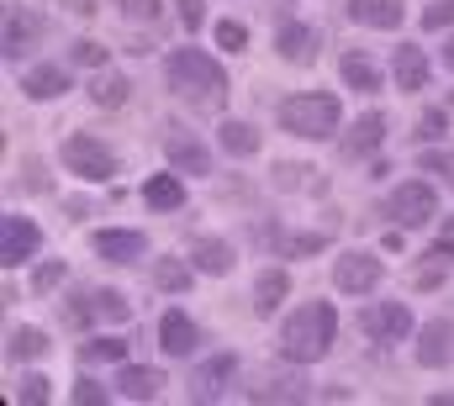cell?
Instances as JSON below:
<instances>
[{"label": "cell", "mask_w": 454, "mask_h": 406, "mask_svg": "<svg viewBox=\"0 0 454 406\" xmlns=\"http://www.w3.org/2000/svg\"><path fill=\"white\" fill-rule=\"evenodd\" d=\"M391 216H396L402 227H423V222H434V216H439V196H434V185H423V180L396 185V191H391Z\"/></svg>", "instance_id": "obj_5"}, {"label": "cell", "mask_w": 454, "mask_h": 406, "mask_svg": "<svg viewBox=\"0 0 454 406\" xmlns=\"http://www.w3.org/2000/svg\"><path fill=\"white\" fill-rule=\"evenodd\" d=\"M74 59H80L85 69H101V64H106V48H101V43H74Z\"/></svg>", "instance_id": "obj_35"}, {"label": "cell", "mask_w": 454, "mask_h": 406, "mask_svg": "<svg viewBox=\"0 0 454 406\" xmlns=\"http://www.w3.org/2000/svg\"><path fill=\"white\" fill-rule=\"evenodd\" d=\"M280 127L296 132V137H333L339 132V101L323 96V90H307V96H286L280 101Z\"/></svg>", "instance_id": "obj_3"}, {"label": "cell", "mask_w": 454, "mask_h": 406, "mask_svg": "<svg viewBox=\"0 0 454 406\" xmlns=\"http://www.w3.org/2000/svg\"><path fill=\"white\" fill-rule=\"evenodd\" d=\"M333 327H339L333 306L307 301L301 311L286 316V327H280V354H286L291 364H317V359L333 348Z\"/></svg>", "instance_id": "obj_2"}, {"label": "cell", "mask_w": 454, "mask_h": 406, "mask_svg": "<svg viewBox=\"0 0 454 406\" xmlns=\"http://www.w3.org/2000/svg\"><path fill=\"white\" fill-rule=\"evenodd\" d=\"M32 37H37V16H21V11H5V59H21Z\"/></svg>", "instance_id": "obj_22"}, {"label": "cell", "mask_w": 454, "mask_h": 406, "mask_svg": "<svg viewBox=\"0 0 454 406\" xmlns=\"http://www.w3.org/2000/svg\"><path fill=\"white\" fill-rule=\"evenodd\" d=\"M127 16H132V21H143V16L153 21V16H159V0H127Z\"/></svg>", "instance_id": "obj_38"}, {"label": "cell", "mask_w": 454, "mask_h": 406, "mask_svg": "<svg viewBox=\"0 0 454 406\" xmlns=\"http://www.w3.org/2000/svg\"><path fill=\"white\" fill-rule=\"evenodd\" d=\"M232 370H238L232 354L212 359V364H201V375H196V402H217V396L227 391V380H232Z\"/></svg>", "instance_id": "obj_20"}, {"label": "cell", "mask_w": 454, "mask_h": 406, "mask_svg": "<svg viewBox=\"0 0 454 406\" xmlns=\"http://www.w3.org/2000/svg\"><path fill=\"white\" fill-rule=\"evenodd\" d=\"M196 269H207V275H227V269H232V248L217 243V238H201V243H196Z\"/></svg>", "instance_id": "obj_25"}, {"label": "cell", "mask_w": 454, "mask_h": 406, "mask_svg": "<svg viewBox=\"0 0 454 406\" xmlns=\"http://www.w3.org/2000/svg\"><path fill=\"white\" fill-rule=\"evenodd\" d=\"M159 343H164V354L185 359V354L196 348V322H191L185 311H164V322H159Z\"/></svg>", "instance_id": "obj_13"}, {"label": "cell", "mask_w": 454, "mask_h": 406, "mask_svg": "<svg viewBox=\"0 0 454 406\" xmlns=\"http://www.w3.org/2000/svg\"><path fill=\"white\" fill-rule=\"evenodd\" d=\"M153 285H159V291H185V285H191V264L159 259V264H153Z\"/></svg>", "instance_id": "obj_27"}, {"label": "cell", "mask_w": 454, "mask_h": 406, "mask_svg": "<svg viewBox=\"0 0 454 406\" xmlns=\"http://www.w3.org/2000/svg\"><path fill=\"white\" fill-rule=\"evenodd\" d=\"M391 74H396V85H402V90H423V85H428V59H423V48L402 43V48H396Z\"/></svg>", "instance_id": "obj_16"}, {"label": "cell", "mask_w": 454, "mask_h": 406, "mask_svg": "<svg viewBox=\"0 0 454 406\" xmlns=\"http://www.w3.org/2000/svg\"><path fill=\"white\" fill-rule=\"evenodd\" d=\"M217 43H223L227 53H243L248 48V27L243 21H217Z\"/></svg>", "instance_id": "obj_30"}, {"label": "cell", "mask_w": 454, "mask_h": 406, "mask_svg": "<svg viewBox=\"0 0 454 406\" xmlns=\"http://www.w3.org/2000/svg\"><path fill=\"white\" fill-rule=\"evenodd\" d=\"M74 402H80V406H101V402H106V391H101L96 380H80V386H74Z\"/></svg>", "instance_id": "obj_37"}, {"label": "cell", "mask_w": 454, "mask_h": 406, "mask_svg": "<svg viewBox=\"0 0 454 406\" xmlns=\"http://www.w3.org/2000/svg\"><path fill=\"white\" fill-rule=\"evenodd\" d=\"M164 153H169V164L185 169V175H212V153H207L196 137H185V132H169V137H164Z\"/></svg>", "instance_id": "obj_9"}, {"label": "cell", "mask_w": 454, "mask_h": 406, "mask_svg": "<svg viewBox=\"0 0 454 406\" xmlns=\"http://www.w3.org/2000/svg\"><path fill=\"white\" fill-rule=\"evenodd\" d=\"M343 85H354V90H380V69H375L364 53H348V59H343Z\"/></svg>", "instance_id": "obj_24"}, {"label": "cell", "mask_w": 454, "mask_h": 406, "mask_svg": "<svg viewBox=\"0 0 454 406\" xmlns=\"http://www.w3.org/2000/svg\"><path fill=\"white\" fill-rule=\"evenodd\" d=\"M121 354H127V343H121V338H90V343H85V359H121Z\"/></svg>", "instance_id": "obj_31"}, {"label": "cell", "mask_w": 454, "mask_h": 406, "mask_svg": "<svg viewBox=\"0 0 454 406\" xmlns=\"http://www.w3.org/2000/svg\"><path fill=\"white\" fill-rule=\"evenodd\" d=\"M380 143H386V116H380V111H370V116H359V121L348 127L343 153H348V159H364V153H375Z\"/></svg>", "instance_id": "obj_11"}, {"label": "cell", "mask_w": 454, "mask_h": 406, "mask_svg": "<svg viewBox=\"0 0 454 406\" xmlns=\"http://www.w3.org/2000/svg\"><path fill=\"white\" fill-rule=\"evenodd\" d=\"M143 232H96V254L101 259H112V264H132V259H143Z\"/></svg>", "instance_id": "obj_18"}, {"label": "cell", "mask_w": 454, "mask_h": 406, "mask_svg": "<svg viewBox=\"0 0 454 406\" xmlns=\"http://www.w3.org/2000/svg\"><path fill=\"white\" fill-rule=\"evenodd\" d=\"M444 64H450V69H454V37H450V43H444Z\"/></svg>", "instance_id": "obj_43"}, {"label": "cell", "mask_w": 454, "mask_h": 406, "mask_svg": "<svg viewBox=\"0 0 454 406\" xmlns=\"http://www.w3.org/2000/svg\"><path fill=\"white\" fill-rule=\"evenodd\" d=\"M450 354H454V327L450 322H428L423 338H418V364L439 370V364H450Z\"/></svg>", "instance_id": "obj_12"}, {"label": "cell", "mask_w": 454, "mask_h": 406, "mask_svg": "<svg viewBox=\"0 0 454 406\" xmlns=\"http://www.w3.org/2000/svg\"><path fill=\"white\" fill-rule=\"evenodd\" d=\"M90 301H96V316H106V322H121V316L132 311V306L121 301V291H96Z\"/></svg>", "instance_id": "obj_29"}, {"label": "cell", "mask_w": 454, "mask_h": 406, "mask_svg": "<svg viewBox=\"0 0 454 406\" xmlns=\"http://www.w3.org/2000/svg\"><path fill=\"white\" fill-rule=\"evenodd\" d=\"M280 59L286 64H312L317 59V32L312 27H301V21H291V27H280Z\"/></svg>", "instance_id": "obj_14"}, {"label": "cell", "mask_w": 454, "mask_h": 406, "mask_svg": "<svg viewBox=\"0 0 454 406\" xmlns=\"http://www.w3.org/2000/svg\"><path fill=\"white\" fill-rule=\"evenodd\" d=\"M180 21H185V32H196L207 21V0H180Z\"/></svg>", "instance_id": "obj_36"}, {"label": "cell", "mask_w": 454, "mask_h": 406, "mask_svg": "<svg viewBox=\"0 0 454 406\" xmlns=\"http://www.w3.org/2000/svg\"><path fill=\"white\" fill-rule=\"evenodd\" d=\"M402 5L407 0H348V16L359 27H375V32H396L402 27Z\"/></svg>", "instance_id": "obj_10"}, {"label": "cell", "mask_w": 454, "mask_h": 406, "mask_svg": "<svg viewBox=\"0 0 454 406\" xmlns=\"http://www.w3.org/2000/svg\"><path fill=\"white\" fill-rule=\"evenodd\" d=\"M423 137H444V111H428L423 116Z\"/></svg>", "instance_id": "obj_40"}, {"label": "cell", "mask_w": 454, "mask_h": 406, "mask_svg": "<svg viewBox=\"0 0 454 406\" xmlns=\"http://www.w3.org/2000/svg\"><path fill=\"white\" fill-rule=\"evenodd\" d=\"M450 21H454V0H428L423 27H428V32H439V27H450Z\"/></svg>", "instance_id": "obj_32"}, {"label": "cell", "mask_w": 454, "mask_h": 406, "mask_svg": "<svg viewBox=\"0 0 454 406\" xmlns=\"http://www.w3.org/2000/svg\"><path fill=\"white\" fill-rule=\"evenodd\" d=\"M439 248L454 259V216H444V232H439Z\"/></svg>", "instance_id": "obj_41"}, {"label": "cell", "mask_w": 454, "mask_h": 406, "mask_svg": "<svg viewBox=\"0 0 454 406\" xmlns=\"http://www.w3.org/2000/svg\"><path fill=\"white\" fill-rule=\"evenodd\" d=\"M37 243H43V232H37L27 216H0V259H5V264L32 259V254H37Z\"/></svg>", "instance_id": "obj_7"}, {"label": "cell", "mask_w": 454, "mask_h": 406, "mask_svg": "<svg viewBox=\"0 0 454 406\" xmlns=\"http://www.w3.org/2000/svg\"><path fill=\"white\" fill-rule=\"evenodd\" d=\"M116 386H121V396H127V402H153V396H159V386H164V375H159V370H143V364H121Z\"/></svg>", "instance_id": "obj_17"}, {"label": "cell", "mask_w": 454, "mask_h": 406, "mask_svg": "<svg viewBox=\"0 0 454 406\" xmlns=\"http://www.w3.org/2000/svg\"><path fill=\"white\" fill-rule=\"evenodd\" d=\"M64 5H69V11H74V16H96V11H101V5H96V0H64Z\"/></svg>", "instance_id": "obj_42"}, {"label": "cell", "mask_w": 454, "mask_h": 406, "mask_svg": "<svg viewBox=\"0 0 454 406\" xmlns=\"http://www.w3.org/2000/svg\"><path fill=\"white\" fill-rule=\"evenodd\" d=\"M333 280H339V291H348V296L375 291L380 285V259L375 254H343L339 264H333Z\"/></svg>", "instance_id": "obj_8"}, {"label": "cell", "mask_w": 454, "mask_h": 406, "mask_svg": "<svg viewBox=\"0 0 454 406\" xmlns=\"http://www.w3.org/2000/svg\"><path fill=\"white\" fill-rule=\"evenodd\" d=\"M21 90H27L32 101H53V96H64V90H69V74H64L59 64H37V69H27V74H21Z\"/></svg>", "instance_id": "obj_15"}, {"label": "cell", "mask_w": 454, "mask_h": 406, "mask_svg": "<svg viewBox=\"0 0 454 406\" xmlns=\"http://www.w3.org/2000/svg\"><path fill=\"white\" fill-rule=\"evenodd\" d=\"M359 327L375 338V343H402L407 332H412V311L402 301H375L359 311Z\"/></svg>", "instance_id": "obj_6"}, {"label": "cell", "mask_w": 454, "mask_h": 406, "mask_svg": "<svg viewBox=\"0 0 454 406\" xmlns=\"http://www.w3.org/2000/svg\"><path fill=\"white\" fill-rule=\"evenodd\" d=\"M286 291H291V275L286 269H264L259 285H254V311L259 316H275V306L286 301Z\"/></svg>", "instance_id": "obj_21"}, {"label": "cell", "mask_w": 454, "mask_h": 406, "mask_svg": "<svg viewBox=\"0 0 454 406\" xmlns=\"http://www.w3.org/2000/svg\"><path fill=\"white\" fill-rule=\"evenodd\" d=\"M59 280H64V259H48V264L32 275V285H37V291H53Z\"/></svg>", "instance_id": "obj_33"}, {"label": "cell", "mask_w": 454, "mask_h": 406, "mask_svg": "<svg viewBox=\"0 0 454 406\" xmlns=\"http://www.w3.org/2000/svg\"><path fill=\"white\" fill-rule=\"evenodd\" d=\"M90 96H96V105H121L127 101V80H121V74H101V80L90 85Z\"/></svg>", "instance_id": "obj_28"}, {"label": "cell", "mask_w": 454, "mask_h": 406, "mask_svg": "<svg viewBox=\"0 0 454 406\" xmlns=\"http://www.w3.org/2000/svg\"><path fill=\"white\" fill-rule=\"evenodd\" d=\"M64 164H69V175H80V180H112L116 175V159L106 153V143H96L90 132H74V137L64 143Z\"/></svg>", "instance_id": "obj_4"}, {"label": "cell", "mask_w": 454, "mask_h": 406, "mask_svg": "<svg viewBox=\"0 0 454 406\" xmlns=\"http://www.w3.org/2000/svg\"><path fill=\"white\" fill-rule=\"evenodd\" d=\"M43 348H48V338L37 327H11V338H5V359H16V364L21 359H37Z\"/></svg>", "instance_id": "obj_23"}, {"label": "cell", "mask_w": 454, "mask_h": 406, "mask_svg": "<svg viewBox=\"0 0 454 406\" xmlns=\"http://www.w3.org/2000/svg\"><path fill=\"white\" fill-rule=\"evenodd\" d=\"M143 201L153 206V211H180V206H185V185H180V175H148Z\"/></svg>", "instance_id": "obj_19"}, {"label": "cell", "mask_w": 454, "mask_h": 406, "mask_svg": "<svg viewBox=\"0 0 454 406\" xmlns=\"http://www.w3.org/2000/svg\"><path fill=\"white\" fill-rule=\"evenodd\" d=\"M21 402L43 406V402H48V380H43V375H27V380H21Z\"/></svg>", "instance_id": "obj_34"}, {"label": "cell", "mask_w": 454, "mask_h": 406, "mask_svg": "<svg viewBox=\"0 0 454 406\" xmlns=\"http://www.w3.org/2000/svg\"><path fill=\"white\" fill-rule=\"evenodd\" d=\"M223 148L238 153V159H248V153H259V132L248 121H223Z\"/></svg>", "instance_id": "obj_26"}, {"label": "cell", "mask_w": 454, "mask_h": 406, "mask_svg": "<svg viewBox=\"0 0 454 406\" xmlns=\"http://www.w3.org/2000/svg\"><path fill=\"white\" fill-rule=\"evenodd\" d=\"M291 248H296V254H317V248H328V238H323V232H307V238H296Z\"/></svg>", "instance_id": "obj_39"}, {"label": "cell", "mask_w": 454, "mask_h": 406, "mask_svg": "<svg viewBox=\"0 0 454 406\" xmlns=\"http://www.w3.org/2000/svg\"><path fill=\"white\" fill-rule=\"evenodd\" d=\"M169 90L180 101L201 105V111H217L223 105V90H227V74L217 59H207L201 48H175L169 53Z\"/></svg>", "instance_id": "obj_1"}]
</instances>
